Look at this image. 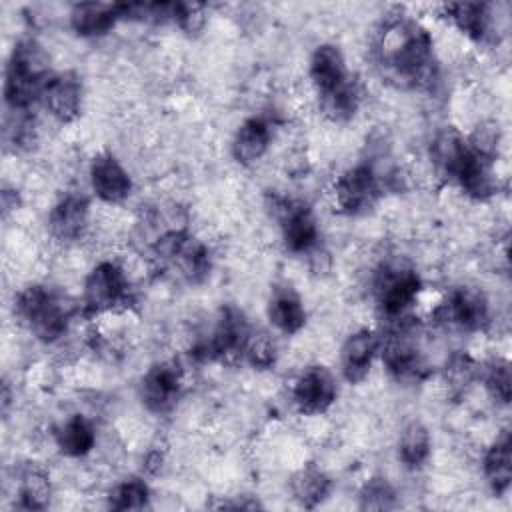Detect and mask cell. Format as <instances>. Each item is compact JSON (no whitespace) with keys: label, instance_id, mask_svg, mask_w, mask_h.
Instances as JSON below:
<instances>
[{"label":"cell","instance_id":"cell-1","mask_svg":"<svg viewBox=\"0 0 512 512\" xmlns=\"http://www.w3.org/2000/svg\"><path fill=\"white\" fill-rule=\"evenodd\" d=\"M372 60L380 76L404 90L430 88L438 80L434 40L410 14H388L374 30Z\"/></svg>","mask_w":512,"mask_h":512},{"label":"cell","instance_id":"cell-2","mask_svg":"<svg viewBox=\"0 0 512 512\" xmlns=\"http://www.w3.org/2000/svg\"><path fill=\"white\" fill-rule=\"evenodd\" d=\"M430 160L436 172L476 202L490 200L498 190L496 156L482 152L470 136L454 126L438 130L430 142Z\"/></svg>","mask_w":512,"mask_h":512},{"label":"cell","instance_id":"cell-3","mask_svg":"<svg viewBox=\"0 0 512 512\" xmlns=\"http://www.w3.org/2000/svg\"><path fill=\"white\" fill-rule=\"evenodd\" d=\"M52 76L50 60L34 38L18 40L4 72V100L10 112H30Z\"/></svg>","mask_w":512,"mask_h":512},{"label":"cell","instance_id":"cell-4","mask_svg":"<svg viewBox=\"0 0 512 512\" xmlns=\"http://www.w3.org/2000/svg\"><path fill=\"white\" fill-rule=\"evenodd\" d=\"M14 314L36 340L54 344L68 332L72 308L58 290L28 284L14 298Z\"/></svg>","mask_w":512,"mask_h":512},{"label":"cell","instance_id":"cell-5","mask_svg":"<svg viewBox=\"0 0 512 512\" xmlns=\"http://www.w3.org/2000/svg\"><path fill=\"white\" fill-rule=\"evenodd\" d=\"M152 254L162 268L188 284L204 282L212 270L208 246L186 230L162 232L152 246Z\"/></svg>","mask_w":512,"mask_h":512},{"label":"cell","instance_id":"cell-6","mask_svg":"<svg viewBox=\"0 0 512 512\" xmlns=\"http://www.w3.org/2000/svg\"><path fill=\"white\" fill-rule=\"evenodd\" d=\"M372 292L380 316L392 324L410 318V310L422 292V278L404 262H386L374 274Z\"/></svg>","mask_w":512,"mask_h":512},{"label":"cell","instance_id":"cell-7","mask_svg":"<svg viewBox=\"0 0 512 512\" xmlns=\"http://www.w3.org/2000/svg\"><path fill=\"white\" fill-rule=\"evenodd\" d=\"M380 360L384 370L402 384H416L428 376V362L414 336V318L392 322L380 336Z\"/></svg>","mask_w":512,"mask_h":512},{"label":"cell","instance_id":"cell-8","mask_svg":"<svg viewBox=\"0 0 512 512\" xmlns=\"http://www.w3.org/2000/svg\"><path fill=\"white\" fill-rule=\"evenodd\" d=\"M132 298L130 280L114 260H102L84 278L82 312L90 318L124 310Z\"/></svg>","mask_w":512,"mask_h":512},{"label":"cell","instance_id":"cell-9","mask_svg":"<svg viewBox=\"0 0 512 512\" xmlns=\"http://www.w3.org/2000/svg\"><path fill=\"white\" fill-rule=\"evenodd\" d=\"M432 318L442 328L478 334L490 326V300L476 286H456L432 310Z\"/></svg>","mask_w":512,"mask_h":512},{"label":"cell","instance_id":"cell-10","mask_svg":"<svg viewBox=\"0 0 512 512\" xmlns=\"http://www.w3.org/2000/svg\"><path fill=\"white\" fill-rule=\"evenodd\" d=\"M250 334L252 328L242 310L222 306L216 312L208 334L198 340L194 356L208 362H230L234 358H242Z\"/></svg>","mask_w":512,"mask_h":512},{"label":"cell","instance_id":"cell-11","mask_svg":"<svg viewBox=\"0 0 512 512\" xmlns=\"http://www.w3.org/2000/svg\"><path fill=\"white\" fill-rule=\"evenodd\" d=\"M332 196L334 206L346 216L370 214L384 196V178L372 164L360 162L334 180Z\"/></svg>","mask_w":512,"mask_h":512},{"label":"cell","instance_id":"cell-12","mask_svg":"<svg viewBox=\"0 0 512 512\" xmlns=\"http://www.w3.org/2000/svg\"><path fill=\"white\" fill-rule=\"evenodd\" d=\"M184 372L176 360L152 364L140 378L138 394L142 406L156 416L170 414L182 398Z\"/></svg>","mask_w":512,"mask_h":512},{"label":"cell","instance_id":"cell-13","mask_svg":"<svg viewBox=\"0 0 512 512\" xmlns=\"http://www.w3.org/2000/svg\"><path fill=\"white\" fill-rule=\"evenodd\" d=\"M294 408L304 416H318L328 412L338 396L336 376L322 364L306 366L290 388Z\"/></svg>","mask_w":512,"mask_h":512},{"label":"cell","instance_id":"cell-14","mask_svg":"<svg viewBox=\"0 0 512 512\" xmlns=\"http://www.w3.org/2000/svg\"><path fill=\"white\" fill-rule=\"evenodd\" d=\"M278 222L282 244L290 254L308 256L320 244V228L312 208L300 200L278 202Z\"/></svg>","mask_w":512,"mask_h":512},{"label":"cell","instance_id":"cell-15","mask_svg":"<svg viewBox=\"0 0 512 512\" xmlns=\"http://www.w3.org/2000/svg\"><path fill=\"white\" fill-rule=\"evenodd\" d=\"M40 102L54 120L60 124H72L80 118L84 108L82 78L72 70L52 72L42 90Z\"/></svg>","mask_w":512,"mask_h":512},{"label":"cell","instance_id":"cell-16","mask_svg":"<svg viewBox=\"0 0 512 512\" xmlns=\"http://www.w3.org/2000/svg\"><path fill=\"white\" fill-rule=\"evenodd\" d=\"M88 180L94 196L104 204H122L134 190L130 172L110 152H100L90 160Z\"/></svg>","mask_w":512,"mask_h":512},{"label":"cell","instance_id":"cell-17","mask_svg":"<svg viewBox=\"0 0 512 512\" xmlns=\"http://www.w3.org/2000/svg\"><path fill=\"white\" fill-rule=\"evenodd\" d=\"M308 78L314 88L316 100H320L340 90L342 86H346L354 78V74L348 70L346 58L340 46L324 42V44H318L310 54Z\"/></svg>","mask_w":512,"mask_h":512},{"label":"cell","instance_id":"cell-18","mask_svg":"<svg viewBox=\"0 0 512 512\" xmlns=\"http://www.w3.org/2000/svg\"><path fill=\"white\" fill-rule=\"evenodd\" d=\"M380 354V334L372 328H358L340 346V374L348 384H360L372 372Z\"/></svg>","mask_w":512,"mask_h":512},{"label":"cell","instance_id":"cell-19","mask_svg":"<svg viewBox=\"0 0 512 512\" xmlns=\"http://www.w3.org/2000/svg\"><path fill=\"white\" fill-rule=\"evenodd\" d=\"M48 232L62 244L78 242L86 236L90 226V204L82 194H64L48 212Z\"/></svg>","mask_w":512,"mask_h":512},{"label":"cell","instance_id":"cell-20","mask_svg":"<svg viewBox=\"0 0 512 512\" xmlns=\"http://www.w3.org/2000/svg\"><path fill=\"white\" fill-rule=\"evenodd\" d=\"M442 14L472 42L484 44L496 38L494 6L488 2H448L442 6Z\"/></svg>","mask_w":512,"mask_h":512},{"label":"cell","instance_id":"cell-21","mask_svg":"<svg viewBox=\"0 0 512 512\" xmlns=\"http://www.w3.org/2000/svg\"><path fill=\"white\" fill-rule=\"evenodd\" d=\"M274 128L264 116L246 118L232 136V156L240 166H254L270 150Z\"/></svg>","mask_w":512,"mask_h":512},{"label":"cell","instance_id":"cell-22","mask_svg":"<svg viewBox=\"0 0 512 512\" xmlns=\"http://www.w3.org/2000/svg\"><path fill=\"white\" fill-rule=\"evenodd\" d=\"M268 322L284 336H294L306 326V308L302 298L290 288H274L266 306Z\"/></svg>","mask_w":512,"mask_h":512},{"label":"cell","instance_id":"cell-23","mask_svg":"<svg viewBox=\"0 0 512 512\" xmlns=\"http://www.w3.org/2000/svg\"><path fill=\"white\" fill-rule=\"evenodd\" d=\"M120 22L118 4L80 2L70 10V28L80 38L106 36Z\"/></svg>","mask_w":512,"mask_h":512},{"label":"cell","instance_id":"cell-24","mask_svg":"<svg viewBox=\"0 0 512 512\" xmlns=\"http://www.w3.org/2000/svg\"><path fill=\"white\" fill-rule=\"evenodd\" d=\"M482 474L494 496H504L512 484V442L504 430L482 454Z\"/></svg>","mask_w":512,"mask_h":512},{"label":"cell","instance_id":"cell-25","mask_svg":"<svg viewBox=\"0 0 512 512\" xmlns=\"http://www.w3.org/2000/svg\"><path fill=\"white\" fill-rule=\"evenodd\" d=\"M54 444L62 456L84 458L96 446V428L84 414H72L54 430Z\"/></svg>","mask_w":512,"mask_h":512},{"label":"cell","instance_id":"cell-26","mask_svg":"<svg viewBox=\"0 0 512 512\" xmlns=\"http://www.w3.org/2000/svg\"><path fill=\"white\" fill-rule=\"evenodd\" d=\"M398 460L406 470H420L426 466L432 454V436L424 422L410 420L404 424L398 444H396Z\"/></svg>","mask_w":512,"mask_h":512},{"label":"cell","instance_id":"cell-27","mask_svg":"<svg viewBox=\"0 0 512 512\" xmlns=\"http://www.w3.org/2000/svg\"><path fill=\"white\" fill-rule=\"evenodd\" d=\"M290 492H292V498L302 508H316L330 496L332 480L324 470L310 464V466L300 468L292 476Z\"/></svg>","mask_w":512,"mask_h":512},{"label":"cell","instance_id":"cell-28","mask_svg":"<svg viewBox=\"0 0 512 512\" xmlns=\"http://www.w3.org/2000/svg\"><path fill=\"white\" fill-rule=\"evenodd\" d=\"M18 508L22 510H44L50 504L52 498V484H50V476L36 466L26 468L20 474L18 480Z\"/></svg>","mask_w":512,"mask_h":512},{"label":"cell","instance_id":"cell-29","mask_svg":"<svg viewBox=\"0 0 512 512\" xmlns=\"http://www.w3.org/2000/svg\"><path fill=\"white\" fill-rule=\"evenodd\" d=\"M478 378L482 380L488 396L498 406H508L512 398V374L506 358H492L480 366Z\"/></svg>","mask_w":512,"mask_h":512},{"label":"cell","instance_id":"cell-30","mask_svg":"<svg viewBox=\"0 0 512 512\" xmlns=\"http://www.w3.org/2000/svg\"><path fill=\"white\" fill-rule=\"evenodd\" d=\"M106 498L108 508L112 510H144L150 506V486L138 476L124 478L108 492Z\"/></svg>","mask_w":512,"mask_h":512},{"label":"cell","instance_id":"cell-31","mask_svg":"<svg viewBox=\"0 0 512 512\" xmlns=\"http://www.w3.org/2000/svg\"><path fill=\"white\" fill-rule=\"evenodd\" d=\"M480 366L466 352H454L444 364V382L452 394H464L478 378Z\"/></svg>","mask_w":512,"mask_h":512},{"label":"cell","instance_id":"cell-32","mask_svg":"<svg viewBox=\"0 0 512 512\" xmlns=\"http://www.w3.org/2000/svg\"><path fill=\"white\" fill-rule=\"evenodd\" d=\"M396 502L398 494L394 486L382 476L368 478L358 492V508L362 510H390L396 508Z\"/></svg>","mask_w":512,"mask_h":512},{"label":"cell","instance_id":"cell-33","mask_svg":"<svg viewBox=\"0 0 512 512\" xmlns=\"http://www.w3.org/2000/svg\"><path fill=\"white\" fill-rule=\"evenodd\" d=\"M276 356H278L276 342L268 334H264V332L256 334L252 330L242 358L256 370H268L276 364Z\"/></svg>","mask_w":512,"mask_h":512},{"label":"cell","instance_id":"cell-34","mask_svg":"<svg viewBox=\"0 0 512 512\" xmlns=\"http://www.w3.org/2000/svg\"><path fill=\"white\" fill-rule=\"evenodd\" d=\"M182 32L196 34L204 28L206 16L202 4H186V2H174V20H172Z\"/></svg>","mask_w":512,"mask_h":512}]
</instances>
